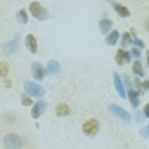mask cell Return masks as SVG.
<instances>
[{
    "mask_svg": "<svg viewBox=\"0 0 149 149\" xmlns=\"http://www.w3.org/2000/svg\"><path fill=\"white\" fill-rule=\"evenodd\" d=\"M29 12H31V15H33L34 19H38V21H46V19H48V15H50V14H48V10H46L40 2H31Z\"/></svg>",
    "mask_w": 149,
    "mask_h": 149,
    "instance_id": "1",
    "label": "cell"
},
{
    "mask_svg": "<svg viewBox=\"0 0 149 149\" xmlns=\"http://www.w3.org/2000/svg\"><path fill=\"white\" fill-rule=\"evenodd\" d=\"M3 146H5V149H21L22 148V139L17 134H7L3 137Z\"/></svg>",
    "mask_w": 149,
    "mask_h": 149,
    "instance_id": "2",
    "label": "cell"
},
{
    "mask_svg": "<svg viewBox=\"0 0 149 149\" xmlns=\"http://www.w3.org/2000/svg\"><path fill=\"white\" fill-rule=\"evenodd\" d=\"M24 89H26V94H29V96H34V98H43L45 96V89L40 86V84H36V82H24Z\"/></svg>",
    "mask_w": 149,
    "mask_h": 149,
    "instance_id": "3",
    "label": "cell"
},
{
    "mask_svg": "<svg viewBox=\"0 0 149 149\" xmlns=\"http://www.w3.org/2000/svg\"><path fill=\"white\" fill-rule=\"evenodd\" d=\"M82 132L86 135H96L100 132V122L96 118H89L82 123Z\"/></svg>",
    "mask_w": 149,
    "mask_h": 149,
    "instance_id": "4",
    "label": "cell"
},
{
    "mask_svg": "<svg viewBox=\"0 0 149 149\" xmlns=\"http://www.w3.org/2000/svg\"><path fill=\"white\" fill-rule=\"evenodd\" d=\"M31 74H33V77H34L36 81H43L45 75H46V67L41 65L40 62H33V65H31Z\"/></svg>",
    "mask_w": 149,
    "mask_h": 149,
    "instance_id": "5",
    "label": "cell"
},
{
    "mask_svg": "<svg viewBox=\"0 0 149 149\" xmlns=\"http://www.w3.org/2000/svg\"><path fill=\"white\" fill-rule=\"evenodd\" d=\"M108 110L113 113V115H117V117H120V118H123L125 122H130L132 120V117H130V113L129 111H125L122 106H118V104H110L108 106Z\"/></svg>",
    "mask_w": 149,
    "mask_h": 149,
    "instance_id": "6",
    "label": "cell"
},
{
    "mask_svg": "<svg viewBox=\"0 0 149 149\" xmlns=\"http://www.w3.org/2000/svg\"><path fill=\"white\" fill-rule=\"evenodd\" d=\"M113 84H115V89L118 93L120 98H127V91H125V86H123V82H122V77L120 74H113Z\"/></svg>",
    "mask_w": 149,
    "mask_h": 149,
    "instance_id": "7",
    "label": "cell"
},
{
    "mask_svg": "<svg viewBox=\"0 0 149 149\" xmlns=\"http://www.w3.org/2000/svg\"><path fill=\"white\" fill-rule=\"evenodd\" d=\"M45 110H46V103L43 101V100H40L38 103L33 104V110H31V117H33V118H40V117L45 113Z\"/></svg>",
    "mask_w": 149,
    "mask_h": 149,
    "instance_id": "8",
    "label": "cell"
},
{
    "mask_svg": "<svg viewBox=\"0 0 149 149\" xmlns=\"http://www.w3.org/2000/svg\"><path fill=\"white\" fill-rule=\"evenodd\" d=\"M132 58V55H130V52H127V50H123V48H120L118 52H117V55H115V62L118 63V65H123V63H129Z\"/></svg>",
    "mask_w": 149,
    "mask_h": 149,
    "instance_id": "9",
    "label": "cell"
},
{
    "mask_svg": "<svg viewBox=\"0 0 149 149\" xmlns=\"http://www.w3.org/2000/svg\"><path fill=\"white\" fill-rule=\"evenodd\" d=\"M26 48L29 50L31 53H36L38 52V40L34 38V34H28L26 36Z\"/></svg>",
    "mask_w": 149,
    "mask_h": 149,
    "instance_id": "10",
    "label": "cell"
},
{
    "mask_svg": "<svg viewBox=\"0 0 149 149\" xmlns=\"http://www.w3.org/2000/svg\"><path fill=\"white\" fill-rule=\"evenodd\" d=\"M113 28V21L111 19H108V17H104L100 21V31L103 33V34H110V31Z\"/></svg>",
    "mask_w": 149,
    "mask_h": 149,
    "instance_id": "11",
    "label": "cell"
},
{
    "mask_svg": "<svg viewBox=\"0 0 149 149\" xmlns=\"http://www.w3.org/2000/svg\"><path fill=\"white\" fill-rule=\"evenodd\" d=\"M127 98H129V101L132 104V108H137V106H139V93L135 89L129 88V89H127Z\"/></svg>",
    "mask_w": 149,
    "mask_h": 149,
    "instance_id": "12",
    "label": "cell"
},
{
    "mask_svg": "<svg viewBox=\"0 0 149 149\" xmlns=\"http://www.w3.org/2000/svg\"><path fill=\"white\" fill-rule=\"evenodd\" d=\"M118 41H120V33L118 31L111 29L110 31V34H106V45L113 46V45H117Z\"/></svg>",
    "mask_w": 149,
    "mask_h": 149,
    "instance_id": "13",
    "label": "cell"
},
{
    "mask_svg": "<svg viewBox=\"0 0 149 149\" xmlns=\"http://www.w3.org/2000/svg\"><path fill=\"white\" fill-rule=\"evenodd\" d=\"M113 10L120 15V17H130V10L125 7V5H122V3H113Z\"/></svg>",
    "mask_w": 149,
    "mask_h": 149,
    "instance_id": "14",
    "label": "cell"
},
{
    "mask_svg": "<svg viewBox=\"0 0 149 149\" xmlns=\"http://www.w3.org/2000/svg\"><path fill=\"white\" fill-rule=\"evenodd\" d=\"M55 111H57L58 117H67V115H70V106L67 103H58L57 108H55Z\"/></svg>",
    "mask_w": 149,
    "mask_h": 149,
    "instance_id": "15",
    "label": "cell"
},
{
    "mask_svg": "<svg viewBox=\"0 0 149 149\" xmlns=\"http://www.w3.org/2000/svg\"><path fill=\"white\" fill-rule=\"evenodd\" d=\"M132 72H134L137 77H144V69H142V63L139 60H135L134 65H132Z\"/></svg>",
    "mask_w": 149,
    "mask_h": 149,
    "instance_id": "16",
    "label": "cell"
},
{
    "mask_svg": "<svg viewBox=\"0 0 149 149\" xmlns=\"http://www.w3.org/2000/svg\"><path fill=\"white\" fill-rule=\"evenodd\" d=\"M46 69H48L52 74H58L60 72V65H58V62H55V60H50V62L46 63Z\"/></svg>",
    "mask_w": 149,
    "mask_h": 149,
    "instance_id": "17",
    "label": "cell"
},
{
    "mask_svg": "<svg viewBox=\"0 0 149 149\" xmlns=\"http://www.w3.org/2000/svg\"><path fill=\"white\" fill-rule=\"evenodd\" d=\"M15 17H17V21H19L21 24H26V22H28V19H29V15H28V12H26V9H21V10L17 12Z\"/></svg>",
    "mask_w": 149,
    "mask_h": 149,
    "instance_id": "18",
    "label": "cell"
},
{
    "mask_svg": "<svg viewBox=\"0 0 149 149\" xmlns=\"http://www.w3.org/2000/svg\"><path fill=\"white\" fill-rule=\"evenodd\" d=\"M15 50H17V41H9L5 45V55H12L15 53Z\"/></svg>",
    "mask_w": 149,
    "mask_h": 149,
    "instance_id": "19",
    "label": "cell"
},
{
    "mask_svg": "<svg viewBox=\"0 0 149 149\" xmlns=\"http://www.w3.org/2000/svg\"><path fill=\"white\" fill-rule=\"evenodd\" d=\"M132 40H134V38H132L130 33H122V40H120V41H122V48L127 46L129 43H132Z\"/></svg>",
    "mask_w": 149,
    "mask_h": 149,
    "instance_id": "20",
    "label": "cell"
},
{
    "mask_svg": "<svg viewBox=\"0 0 149 149\" xmlns=\"http://www.w3.org/2000/svg\"><path fill=\"white\" fill-rule=\"evenodd\" d=\"M132 89H135L137 91V93H139V94H141V93H142V81H139V79H134V82H132Z\"/></svg>",
    "mask_w": 149,
    "mask_h": 149,
    "instance_id": "21",
    "label": "cell"
},
{
    "mask_svg": "<svg viewBox=\"0 0 149 149\" xmlns=\"http://www.w3.org/2000/svg\"><path fill=\"white\" fill-rule=\"evenodd\" d=\"M9 74V65L5 62H0V77H5Z\"/></svg>",
    "mask_w": 149,
    "mask_h": 149,
    "instance_id": "22",
    "label": "cell"
},
{
    "mask_svg": "<svg viewBox=\"0 0 149 149\" xmlns=\"http://www.w3.org/2000/svg\"><path fill=\"white\" fill-rule=\"evenodd\" d=\"M132 43H134V46H135V48H139V50H142V48H144L142 40H139V38H134V40H132Z\"/></svg>",
    "mask_w": 149,
    "mask_h": 149,
    "instance_id": "23",
    "label": "cell"
},
{
    "mask_svg": "<svg viewBox=\"0 0 149 149\" xmlns=\"http://www.w3.org/2000/svg\"><path fill=\"white\" fill-rule=\"evenodd\" d=\"M21 103L24 104V106H29V104H33V101H31V96H29V94H28V96H22Z\"/></svg>",
    "mask_w": 149,
    "mask_h": 149,
    "instance_id": "24",
    "label": "cell"
},
{
    "mask_svg": "<svg viewBox=\"0 0 149 149\" xmlns=\"http://www.w3.org/2000/svg\"><path fill=\"white\" fill-rule=\"evenodd\" d=\"M130 55H132V57H135V60L139 58V57H141V50H139V48H132V50H130Z\"/></svg>",
    "mask_w": 149,
    "mask_h": 149,
    "instance_id": "25",
    "label": "cell"
},
{
    "mask_svg": "<svg viewBox=\"0 0 149 149\" xmlns=\"http://www.w3.org/2000/svg\"><path fill=\"white\" fill-rule=\"evenodd\" d=\"M141 134H142V137H149V127L142 129V130H141Z\"/></svg>",
    "mask_w": 149,
    "mask_h": 149,
    "instance_id": "26",
    "label": "cell"
},
{
    "mask_svg": "<svg viewBox=\"0 0 149 149\" xmlns=\"http://www.w3.org/2000/svg\"><path fill=\"white\" fill-rule=\"evenodd\" d=\"M142 89L149 91V79H148V81H142Z\"/></svg>",
    "mask_w": 149,
    "mask_h": 149,
    "instance_id": "27",
    "label": "cell"
},
{
    "mask_svg": "<svg viewBox=\"0 0 149 149\" xmlns=\"http://www.w3.org/2000/svg\"><path fill=\"white\" fill-rule=\"evenodd\" d=\"M144 117H148V118H149V103L144 106Z\"/></svg>",
    "mask_w": 149,
    "mask_h": 149,
    "instance_id": "28",
    "label": "cell"
},
{
    "mask_svg": "<svg viewBox=\"0 0 149 149\" xmlns=\"http://www.w3.org/2000/svg\"><path fill=\"white\" fill-rule=\"evenodd\" d=\"M146 62H148V67H149V52H146Z\"/></svg>",
    "mask_w": 149,
    "mask_h": 149,
    "instance_id": "29",
    "label": "cell"
},
{
    "mask_svg": "<svg viewBox=\"0 0 149 149\" xmlns=\"http://www.w3.org/2000/svg\"><path fill=\"white\" fill-rule=\"evenodd\" d=\"M146 29L149 31V19H148V21H146Z\"/></svg>",
    "mask_w": 149,
    "mask_h": 149,
    "instance_id": "30",
    "label": "cell"
},
{
    "mask_svg": "<svg viewBox=\"0 0 149 149\" xmlns=\"http://www.w3.org/2000/svg\"><path fill=\"white\" fill-rule=\"evenodd\" d=\"M104 2H111V0H104Z\"/></svg>",
    "mask_w": 149,
    "mask_h": 149,
    "instance_id": "31",
    "label": "cell"
},
{
    "mask_svg": "<svg viewBox=\"0 0 149 149\" xmlns=\"http://www.w3.org/2000/svg\"><path fill=\"white\" fill-rule=\"evenodd\" d=\"M148 127H149V123H148Z\"/></svg>",
    "mask_w": 149,
    "mask_h": 149,
    "instance_id": "32",
    "label": "cell"
}]
</instances>
